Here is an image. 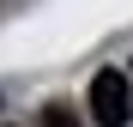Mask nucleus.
Returning a JSON list of instances; mask_svg holds the SVG:
<instances>
[{
  "label": "nucleus",
  "mask_w": 133,
  "mask_h": 127,
  "mask_svg": "<svg viewBox=\"0 0 133 127\" xmlns=\"http://www.w3.org/2000/svg\"><path fill=\"white\" fill-rule=\"evenodd\" d=\"M91 121H97V127H127V121H133V85H127L115 67L91 79Z\"/></svg>",
  "instance_id": "f257e3e1"
},
{
  "label": "nucleus",
  "mask_w": 133,
  "mask_h": 127,
  "mask_svg": "<svg viewBox=\"0 0 133 127\" xmlns=\"http://www.w3.org/2000/svg\"><path fill=\"white\" fill-rule=\"evenodd\" d=\"M42 127H79V115L66 109V103H49V109H42Z\"/></svg>",
  "instance_id": "f03ea898"
}]
</instances>
